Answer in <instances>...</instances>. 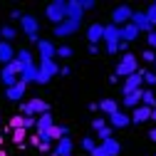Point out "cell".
<instances>
[{
	"instance_id": "1",
	"label": "cell",
	"mask_w": 156,
	"mask_h": 156,
	"mask_svg": "<svg viewBox=\"0 0 156 156\" xmlns=\"http://www.w3.org/2000/svg\"><path fill=\"white\" fill-rule=\"evenodd\" d=\"M45 17L52 25H60L67 20V3L65 0H52V3L45 8Z\"/></svg>"
},
{
	"instance_id": "2",
	"label": "cell",
	"mask_w": 156,
	"mask_h": 156,
	"mask_svg": "<svg viewBox=\"0 0 156 156\" xmlns=\"http://www.w3.org/2000/svg\"><path fill=\"white\" fill-rule=\"evenodd\" d=\"M104 47H107V52L109 55H119V40H122V27H116V25H104Z\"/></svg>"
},
{
	"instance_id": "3",
	"label": "cell",
	"mask_w": 156,
	"mask_h": 156,
	"mask_svg": "<svg viewBox=\"0 0 156 156\" xmlns=\"http://www.w3.org/2000/svg\"><path fill=\"white\" fill-rule=\"evenodd\" d=\"M20 112H23V116H42L50 112V104L45 99H40V97H32L30 102L20 104Z\"/></svg>"
},
{
	"instance_id": "4",
	"label": "cell",
	"mask_w": 156,
	"mask_h": 156,
	"mask_svg": "<svg viewBox=\"0 0 156 156\" xmlns=\"http://www.w3.org/2000/svg\"><path fill=\"white\" fill-rule=\"evenodd\" d=\"M134 72H139V60H136V55H131V52L122 55V60H119V65H116L114 74L116 77H129Z\"/></svg>"
},
{
	"instance_id": "5",
	"label": "cell",
	"mask_w": 156,
	"mask_h": 156,
	"mask_svg": "<svg viewBox=\"0 0 156 156\" xmlns=\"http://www.w3.org/2000/svg\"><path fill=\"white\" fill-rule=\"evenodd\" d=\"M131 15H134V10H131L129 5H119V8H114V10H112V25H116V27L129 25V23H131Z\"/></svg>"
},
{
	"instance_id": "6",
	"label": "cell",
	"mask_w": 156,
	"mask_h": 156,
	"mask_svg": "<svg viewBox=\"0 0 156 156\" xmlns=\"http://www.w3.org/2000/svg\"><path fill=\"white\" fill-rule=\"evenodd\" d=\"M37 69H40V82H37V84H47L52 77L60 72V67L55 65V60H40V67H37Z\"/></svg>"
},
{
	"instance_id": "7",
	"label": "cell",
	"mask_w": 156,
	"mask_h": 156,
	"mask_svg": "<svg viewBox=\"0 0 156 156\" xmlns=\"http://www.w3.org/2000/svg\"><path fill=\"white\" fill-rule=\"evenodd\" d=\"M141 84H144V69H139V72L129 74L126 80H124V84H122L124 97H126V94H131V92H136V89H141Z\"/></svg>"
},
{
	"instance_id": "8",
	"label": "cell",
	"mask_w": 156,
	"mask_h": 156,
	"mask_svg": "<svg viewBox=\"0 0 156 156\" xmlns=\"http://www.w3.org/2000/svg\"><path fill=\"white\" fill-rule=\"evenodd\" d=\"M80 25H82V20H67L65 23H60V25H55V37H69V35H74L77 30H80Z\"/></svg>"
},
{
	"instance_id": "9",
	"label": "cell",
	"mask_w": 156,
	"mask_h": 156,
	"mask_svg": "<svg viewBox=\"0 0 156 156\" xmlns=\"http://www.w3.org/2000/svg\"><path fill=\"white\" fill-rule=\"evenodd\" d=\"M131 25L139 27V32H154V25L149 23V17H146L144 10H134V15H131Z\"/></svg>"
},
{
	"instance_id": "10",
	"label": "cell",
	"mask_w": 156,
	"mask_h": 156,
	"mask_svg": "<svg viewBox=\"0 0 156 156\" xmlns=\"http://www.w3.org/2000/svg\"><path fill=\"white\" fill-rule=\"evenodd\" d=\"M20 27L25 30V35H27V37H32V35H40V20H37L35 15H23Z\"/></svg>"
},
{
	"instance_id": "11",
	"label": "cell",
	"mask_w": 156,
	"mask_h": 156,
	"mask_svg": "<svg viewBox=\"0 0 156 156\" xmlns=\"http://www.w3.org/2000/svg\"><path fill=\"white\" fill-rule=\"evenodd\" d=\"M129 124H131V116H129L126 112L119 109V112L109 114V126H112V129H126Z\"/></svg>"
},
{
	"instance_id": "12",
	"label": "cell",
	"mask_w": 156,
	"mask_h": 156,
	"mask_svg": "<svg viewBox=\"0 0 156 156\" xmlns=\"http://www.w3.org/2000/svg\"><path fill=\"white\" fill-rule=\"evenodd\" d=\"M25 92H27V82L17 80V84H12V87H8V89H5V97H8L10 102H20L23 97H25Z\"/></svg>"
},
{
	"instance_id": "13",
	"label": "cell",
	"mask_w": 156,
	"mask_h": 156,
	"mask_svg": "<svg viewBox=\"0 0 156 156\" xmlns=\"http://www.w3.org/2000/svg\"><path fill=\"white\" fill-rule=\"evenodd\" d=\"M72 149H74L72 139H69V136H65V139H60V141L55 144V149L50 151V156H69V154H72Z\"/></svg>"
},
{
	"instance_id": "14",
	"label": "cell",
	"mask_w": 156,
	"mask_h": 156,
	"mask_svg": "<svg viewBox=\"0 0 156 156\" xmlns=\"http://www.w3.org/2000/svg\"><path fill=\"white\" fill-rule=\"evenodd\" d=\"M102 37H104V25L92 23V25L87 27V40H89V45H99Z\"/></svg>"
},
{
	"instance_id": "15",
	"label": "cell",
	"mask_w": 156,
	"mask_h": 156,
	"mask_svg": "<svg viewBox=\"0 0 156 156\" xmlns=\"http://www.w3.org/2000/svg\"><path fill=\"white\" fill-rule=\"evenodd\" d=\"M129 116H131V124H144V122H149V119H151V109H149V107H144V104H139V107H136Z\"/></svg>"
},
{
	"instance_id": "16",
	"label": "cell",
	"mask_w": 156,
	"mask_h": 156,
	"mask_svg": "<svg viewBox=\"0 0 156 156\" xmlns=\"http://www.w3.org/2000/svg\"><path fill=\"white\" fill-rule=\"evenodd\" d=\"M99 146L104 149V154H107V156H119V154H122V144L116 141L114 136H109V139L99 141Z\"/></svg>"
},
{
	"instance_id": "17",
	"label": "cell",
	"mask_w": 156,
	"mask_h": 156,
	"mask_svg": "<svg viewBox=\"0 0 156 156\" xmlns=\"http://www.w3.org/2000/svg\"><path fill=\"white\" fill-rule=\"evenodd\" d=\"M52 126H55V119H52V114H50V112H47V114H42V116H37V124H35L37 134H47Z\"/></svg>"
},
{
	"instance_id": "18",
	"label": "cell",
	"mask_w": 156,
	"mask_h": 156,
	"mask_svg": "<svg viewBox=\"0 0 156 156\" xmlns=\"http://www.w3.org/2000/svg\"><path fill=\"white\" fill-rule=\"evenodd\" d=\"M82 15H84L82 0H69V3H67V17H69V20H82Z\"/></svg>"
},
{
	"instance_id": "19",
	"label": "cell",
	"mask_w": 156,
	"mask_h": 156,
	"mask_svg": "<svg viewBox=\"0 0 156 156\" xmlns=\"http://www.w3.org/2000/svg\"><path fill=\"white\" fill-rule=\"evenodd\" d=\"M12 60H15V50H12V45L5 42V40H0V62H3V65H10Z\"/></svg>"
},
{
	"instance_id": "20",
	"label": "cell",
	"mask_w": 156,
	"mask_h": 156,
	"mask_svg": "<svg viewBox=\"0 0 156 156\" xmlns=\"http://www.w3.org/2000/svg\"><path fill=\"white\" fill-rule=\"evenodd\" d=\"M37 50H40V60H52L57 47H55L50 40H40V42H37Z\"/></svg>"
},
{
	"instance_id": "21",
	"label": "cell",
	"mask_w": 156,
	"mask_h": 156,
	"mask_svg": "<svg viewBox=\"0 0 156 156\" xmlns=\"http://www.w3.org/2000/svg\"><path fill=\"white\" fill-rule=\"evenodd\" d=\"M0 80H3V84H5V89H8V87H12V84H17V80H20V77L12 72V67H10V65H5V67H3V72H0Z\"/></svg>"
},
{
	"instance_id": "22",
	"label": "cell",
	"mask_w": 156,
	"mask_h": 156,
	"mask_svg": "<svg viewBox=\"0 0 156 156\" xmlns=\"http://www.w3.org/2000/svg\"><path fill=\"white\" fill-rule=\"evenodd\" d=\"M141 92H144V89H136V92L126 94L124 99H122V102H124V107H129V109H136V107L141 104Z\"/></svg>"
},
{
	"instance_id": "23",
	"label": "cell",
	"mask_w": 156,
	"mask_h": 156,
	"mask_svg": "<svg viewBox=\"0 0 156 156\" xmlns=\"http://www.w3.org/2000/svg\"><path fill=\"white\" fill-rule=\"evenodd\" d=\"M67 134H69V129H67V126H62V124H60V126L55 124V126H52V129L47 131V136H50L52 141H60V139H65Z\"/></svg>"
},
{
	"instance_id": "24",
	"label": "cell",
	"mask_w": 156,
	"mask_h": 156,
	"mask_svg": "<svg viewBox=\"0 0 156 156\" xmlns=\"http://www.w3.org/2000/svg\"><path fill=\"white\" fill-rule=\"evenodd\" d=\"M136 37H139V27H134L131 23L122 27V40L124 42H131V40H136Z\"/></svg>"
},
{
	"instance_id": "25",
	"label": "cell",
	"mask_w": 156,
	"mask_h": 156,
	"mask_svg": "<svg viewBox=\"0 0 156 156\" xmlns=\"http://www.w3.org/2000/svg\"><path fill=\"white\" fill-rule=\"evenodd\" d=\"M99 112H104L107 116L114 114V112H119V102L116 99H104V102H99Z\"/></svg>"
},
{
	"instance_id": "26",
	"label": "cell",
	"mask_w": 156,
	"mask_h": 156,
	"mask_svg": "<svg viewBox=\"0 0 156 156\" xmlns=\"http://www.w3.org/2000/svg\"><path fill=\"white\" fill-rule=\"evenodd\" d=\"M141 104L149 107V109H156V94H154L151 89H144V92H141Z\"/></svg>"
},
{
	"instance_id": "27",
	"label": "cell",
	"mask_w": 156,
	"mask_h": 156,
	"mask_svg": "<svg viewBox=\"0 0 156 156\" xmlns=\"http://www.w3.org/2000/svg\"><path fill=\"white\" fill-rule=\"evenodd\" d=\"M25 139H27V129H15L12 131V141H15V146H25Z\"/></svg>"
},
{
	"instance_id": "28",
	"label": "cell",
	"mask_w": 156,
	"mask_h": 156,
	"mask_svg": "<svg viewBox=\"0 0 156 156\" xmlns=\"http://www.w3.org/2000/svg\"><path fill=\"white\" fill-rule=\"evenodd\" d=\"M15 35H17V30H15L12 25H3V27H0V37H3L5 42H10V40H12Z\"/></svg>"
},
{
	"instance_id": "29",
	"label": "cell",
	"mask_w": 156,
	"mask_h": 156,
	"mask_svg": "<svg viewBox=\"0 0 156 156\" xmlns=\"http://www.w3.org/2000/svg\"><path fill=\"white\" fill-rule=\"evenodd\" d=\"M72 55H74V50H72L69 45H60V47L55 50V57H62V60H69Z\"/></svg>"
},
{
	"instance_id": "30",
	"label": "cell",
	"mask_w": 156,
	"mask_h": 156,
	"mask_svg": "<svg viewBox=\"0 0 156 156\" xmlns=\"http://www.w3.org/2000/svg\"><path fill=\"white\" fill-rule=\"evenodd\" d=\"M15 57H17V60H20L25 67H27V65H32V52H30V50H25V47H23L20 52H15Z\"/></svg>"
},
{
	"instance_id": "31",
	"label": "cell",
	"mask_w": 156,
	"mask_h": 156,
	"mask_svg": "<svg viewBox=\"0 0 156 156\" xmlns=\"http://www.w3.org/2000/svg\"><path fill=\"white\" fill-rule=\"evenodd\" d=\"M23 122H25V116H20V114H15L12 119H10V124H8V131L12 134L15 129H23Z\"/></svg>"
},
{
	"instance_id": "32",
	"label": "cell",
	"mask_w": 156,
	"mask_h": 156,
	"mask_svg": "<svg viewBox=\"0 0 156 156\" xmlns=\"http://www.w3.org/2000/svg\"><path fill=\"white\" fill-rule=\"evenodd\" d=\"M94 146H97V139H94V136H84V139H82V149H84L87 154H92Z\"/></svg>"
},
{
	"instance_id": "33",
	"label": "cell",
	"mask_w": 156,
	"mask_h": 156,
	"mask_svg": "<svg viewBox=\"0 0 156 156\" xmlns=\"http://www.w3.org/2000/svg\"><path fill=\"white\" fill-rule=\"evenodd\" d=\"M141 60H144V62H149V65H154V62H156V52L146 47V50L141 52Z\"/></svg>"
},
{
	"instance_id": "34",
	"label": "cell",
	"mask_w": 156,
	"mask_h": 156,
	"mask_svg": "<svg viewBox=\"0 0 156 156\" xmlns=\"http://www.w3.org/2000/svg\"><path fill=\"white\" fill-rule=\"evenodd\" d=\"M144 12H146V17H149V23L156 27V3H151V5H149V10H144Z\"/></svg>"
},
{
	"instance_id": "35",
	"label": "cell",
	"mask_w": 156,
	"mask_h": 156,
	"mask_svg": "<svg viewBox=\"0 0 156 156\" xmlns=\"http://www.w3.org/2000/svg\"><path fill=\"white\" fill-rule=\"evenodd\" d=\"M107 126V119H104V116H94V119H92V129L94 131H99V129H104Z\"/></svg>"
},
{
	"instance_id": "36",
	"label": "cell",
	"mask_w": 156,
	"mask_h": 156,
	"mask_svg": "<svg viewBox=\"0 0 156 156\" xmlns=\"http://www.w3.org/2000/svg\"><path fill=\"white\" fill-rule=\"evenodd\" d=\"M35 124H37V116H25L23 129H35Z\"/></svg>"
},
{
	"instance_id": "37",
	"label": "cell",
	"mask_w": 156,
	"mask_h": 156,
	"mask_svg": "<svg viewBox=\"0 0 156 156\" xmlns=\"http://www.w3.org/2000/svg\"><path fill=\"white\" fill-rule=\"evenodd\" d=\"M112 126H104V129H99V131H97V134H99V141H104V139H109V136H112Z\"/></svg>"
},
{
	"instance_id": "38",
	"label": "cell",
	"mask_w": 156,
	"mask_h": 156,
	"mask_svg": "<svg viewBox=\"0 0 156 156\" xmlns=\"http://www.w3.org/2000/svg\"><path fill=\"white\" fill-rule=\"evenodd\" d=\"M144 82H146L149 87H154V84H156V72H144Z\"/></svg>"
},
{
	"instance_id": "39",
	"label": "cell",
	"mask_w": 156,
	"mask_h": 156,
	"mask_svg": "<svg viewBox=\"0 0 156 156\" xmlns=\"http://www.w3.org/2000/svg\"><path fill=\"white\" fill-rule=\"evenodd\" d=\"M146 45H149V50H156V30H154V32H149V37H146Z\"/></svg>"
},
{
	"instance_id": "40",
	"label": "cell",
	"mask_w": 156,
	"mask_h": 156,
	"mask_svg": "<svg viewBox=\"0 0 156 156\" xmlns=\"http://www.w3.org/2000/svg\"><path fill=\"white\" fill-rule=\"evenodd\" d=\"M40 151H45V154H50L52 151V141H40V146H37Z\"/></svg>"
},
{
	"instance_id": "41",
	"label": "cell",
	"mask_w": 156,
	"mask_h": 156,
	"mask_svg": "<svg viewBox=\"0 0 156 156\" xmlns=\"http://www.w3.org/2000/svg\"><path fill=\"white\" fill-rule=\"evenodd\" d=\"M10 20L20 23V20H23V12H20V10H12V12H10Z\"/></svg>"
},
{
	"instance_id": "42",
	"label": "cell",
	"mask_w": 156,
	"mask_h": 156,
	"mask_svg": "<svg viewBox=\"0 0 156 156\" xmlns=\"http://www.w3.org/2000/svg\"><path fill=\"white\" fill-rule=\"evenodd\" d=\"M97 3H94V0H82V10H92Z\"/></svg>"
},
{
	"instance_id": "43",
	"label": "cell",
	"mask_w": 156,
	"mask_h": 156,
	"mask_svg": "<svg viewBox=\"0 0 156 156\" xmlns=\"http://www.w3.org/2000/svg\"><path fill=\"white\" fill-rule=\"evenodd\" d=\"M30 146H40V134H35V136H30Z\"/></svg>"
},
{
	"instance_id": "44",
	"label": "cell",
	"mask_w": 156,
	"mask_h": 156,
	"mask_svg": "<svg viewBox=\"0 0 156 156\" xmlns=\"http://www.w3.org/2000/svg\"><path fill=\"white\" fill-rule=\"evenodd\" d=\"M89 112H99V102H89Z\"/></svg>"
},
{
	"instance_id": "45",
	"label": "cell",
	"mask_w": 156,
	"mask_h": 156,
	"mask_svg": "<svg viewBox=\"0 0 156 156\" xmlns=\"http://www.w3.org/2000/svg\"><path fill=\"white\" fill-rule=\"evenodd\" d=\"M60 74H62V77H69V74H72V69H69V67H62V69H60Z\"/></svg>"
},
{
	"instance_id": "46",
	"label": "cell",
	"mask_w": 156,
	"mask_h": 156,
	"mask_svg": "<svg viewBox=\"0 0 156 156\" xmlns=\"http://www.w3.org/2000/svg\"><path fill=\"white\" fill-rule=\"evenodd\" d=\"M149 139H151V141H156V126H154V129L149 131Z\"/></svg>"
},
{
	"instance_id": "47",
	"label": "cell",
	"mask_w": 156,
	"mask_h": 156,
	"mask_svg": "<svg viewBox=\"0 0 156 156\" xmlns=\"http://www.w3.org/2000/svg\"><path fill=\"white\" fill-rule=\"evenodd\" d=\"M151 122H156V109H151Z\"/></svg>"
},
{
	"instance_id": "48",
	"label": "cell",
	"mask_w": 156,
	"mask_h": 156,
	"mask_svg": "<svg viewBox=\"0 0 156 156\" xmlns=\"http://www.w3.org/2000/svg\"><path fill=\"white\" fill-rule=\"evenodd\" d=\"M3 141H5V136H0V149H3Z\"/></svg>"
},
{
	"instance_id": "49",
	"label": "cell",
	"mask_w": 156,
	"mask_h": 156,
	"mask_svg": "<svg viewBox=\"0 0 156 156\" xmlns=\"http://www.w3.org/2000/svg\"><path fill=\"white\" fill-rule=\"evenodd\" d=\"M0 156H8V154H5V151H3V149H0Z\"/></svg>"
},
{
	"instance_id": "50",
	"label": "cell",
	"mask_w": 156,
	"mask_h": 156,
	"mask_svg": "<svg viewBox=\"0 0 156 156\" xmlns=\"http://www.w3.org/2000/svg\"><path fill=\"white\" fill-rule=\"evenodd\" d=\"M69 156H72V154H69Z\"/></svg>"
}]
</instances>
